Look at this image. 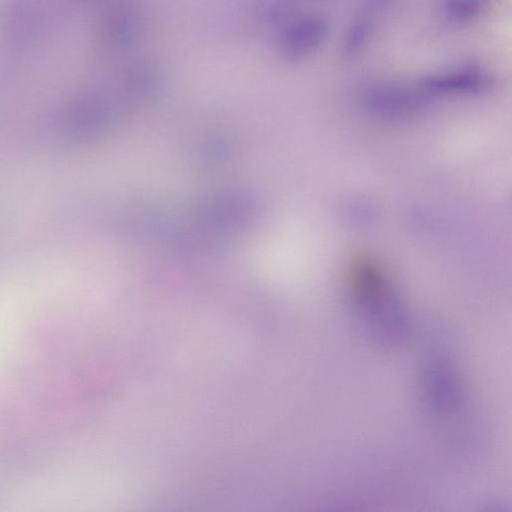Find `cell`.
<instances>
[{"instance_id":"1","label":"cell","mask_w":512,"mask_h":512,"mask_svg":"<svg viewBox=\"0 0 512 512\" xmlns=\"http://www.w3.org/2000/svg\"><path fill=\"white\" fill-rule=\"evenodd\" d=\"M347 285L363 327L382 344L395 345L407 335L406 314L381 268L367 258L349 267Z\"/></svg>"},{"instance_id":"2","label":"cell","mask_w":512,"mask_h":512,"mask_svg":"<svg viewBox=\"0 0 512 512\" xmlns=\"http://www.w3.org/2000/svg\"><path fill=\"white\" fill-rule=\"evenodd\" d=\"M424 395L428 408L440 421H451L465 409L461 383L451 363L432 356L424 370Z\"/></svg>"},{"instance_id":"3","label":"cell","mask_w":512,"mask_h":512,"mask_svg":"<svg viewBox=\"0 0 512 512\" xmlns=\"http://www.w3.org/2000/svg\"><path fill=\"white\" fill-rule=\"evenodd\" d=\"M327 34V22L320 16L302 15L290 19L279 34V53L286 61H302L321 47Z\"/></svg>"},{"instance_id":"4","label":"cell","mask_w":512,"mask_h":512,"mask_svg":"<svg viewBox=\"0 0 512 512\" xmlns=\"http://www.w3.org/2000/svg\"><path fill=\"white\" fill-rule=\"evenodd\" d=\"M492 84L490 75L476 66H466L429 75L417 86L426 97L440 95L476 94L487 90Z\"/></svg>"},{"instance_id":"5","label":"cell","mask_w":512,"mask_h":512,"mask_svg":"<svg viewBox=\"0 0 512 512\" xmlns=\"http://www.w3.org/2000/svg\"><path fill=\"white\" fill-rule=\"evenodd\" d=\"M487 0H441V14L451 24H467L485 10Z\"/></svg>"}]
</instances>
